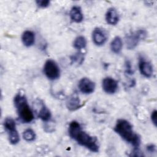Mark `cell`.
Listing matches in <instances>:
<instances>
[{"mask_svg":"<svg viewBox=\"0 0 157 157\" xmlns=\"http://www.w3.org/2000/svg\"><path fill=\"white\" fill-rule=\"evenodd\" d=\"M8 137H9V140L11 144L15 145L18 144L20 141V136L18 133V131L16 129L7 132Z\"/></svg>","mask_w":157,"mask_h":157,"instance_id":"cell-18","label":"cell"},{"mask_svg":"<svg viewBox=\"0 0 157 157\" xmlns=\"http://www.w3.org/2000/svg\"><path fill=\"white\" fill-rule=\"evenodd\" d=\"M80 91L85 94H90L95 90V83L87 77L81 78L78 84Z\"/></svg>","mask_w":157,"mask_h":157,"instance_id":"cell-7","label":"cell"},{"mask_svg":"<svg viewBox=\"0 0 157 157\" xmlns=\"http://www.w3.org/2000/svg\"><path fill=\"white\" fill-rule=\"evenodd\" d=\"M69 15L72 21L75 23H80L83 20V15L79 6H73L70 10Z\"/></svg>","mask_w":157,"mask_h":157,"instance_id":"cell-12","label":"cell"},{"mask_svg":"<svg viewBox=\"0 0 157 157\" xmlns=\"http://www.w3.org/2000/svg\"><path fill=\"white\" fill-rule=\"evenodd\" d=\"M44 73L49 80H55L60 76V69L54 60L48 59L44 66Z\"/></svg>","mask_w":157,"mask_h":157,"instance_id":"cell-5","label":"cell"},{"mask_svg":"<svg viewBox=\"0 0 157 157\" xmlns=\"http://www.w3.org/2000/svg\"><path fill=\"white\" fill-rule=\"evenodd\" d=\"M113 130L124 140L131 144L134 148H139L140 144V137L134 131L132 124L128 121L124 119H118Z\"/></svg>","mask_w":157,"mask_h":157,"instance_id":"cell-2","label":"cell"},{"mask_svg":"<svg viewBox=\"0 0 157 157\" xmlns=\"http://www.w3.org/2000/svg\"><path fill=\"white\" fill-rule=\"evenodd\" d=\"M123 47V42L119 36L115 37L110 43V49L112 52L118 54L121 52Z\"/></svg>","mask_w":157,"mask_h":157,"instance_id":"cell-14","label":"cell"},{"mask_svg":"<svg viewBox=\"0 0 157 157\" xmlns=\"http://www.w3.org/2000/svg\"><path fill=\"white\" fill-rule=\"evenodd\" d=\"M86 40L84 36H79L77 37L74 42H73V47L77 49V50H82L86 47Z\"/></svg>","mask_w":157,"mask_h":157,"instance_id":"cell-16","label":"cell"},{"mask_svg":"<svg viewBox=\"0 0 157 157\" xmlns=\"http://www.w3.org/2000/svg\"><path fill=\"white\" fill-rule=\"evenodd\" d=\"M36 3L40 8H46L50 6V1L48 0H37Z\"/></svg>","mask_w":157,"mask_h":157,"instance_id":"cell-21","label":"cell"},{"mask_svg":"<svg viewBox=\"0 0 157 157\" xmlns=\"http://www.w3.org/2000/svg\"><path fill=\"white\" fill-rule=\"evenodd\" d=\"M105 21L110 25H115L119 21V15L117 10L113 7L109 8L105 13Z\"/></svg>","mask_w":157,"mask_h":157,"instance_id":"cell-10","label":"cell"},{"mask_svg":"<svg viewBox=\"0 0 157 157\" xmlns=\"http://www.w3.org/2000/svg\"><path fill=\"white\" fill-rule=\"evenodd\" d=\"M147 36V33L144 29H138L128 34L125 39L127 48L128 50L134 49L139 43L141 40H144Z\"/></svg>","mask_w":157,"mask_h":157,"instance_id":"cell-4","label":"cell"},{"mask_svg":"<svg viewBox=\"0 0 157 157\" xmlns=\"http://www.w3.org/2000/svg\"><path fill=\"white\" fill-rule=\"evenodd\" d=\"M102 87L105 93L109 94H114L118 88V82L112 77H105L102 80Z\"/></svg>","mask_w":157,"mask_h":157,"instance_id":"cell-6","label":"cell"},{"mask_svg":"<svg viewBox=\"0 0 157 157\" xmlns=\"http://www.w3.org/2000/svg\"><path fill=\"white\" fill-rule=\"evenodd\" d=\"M71 64H74L75 65L78 66L83 63L84 61V55L81 52L76 53L70 57Z\"/></svg>","mask_w":157,"mask_h":157,"instance_id":"cell-17","label":"cell"},{"mask_svg":"<svg viewBox=\"0 0 157 157\" xmlns=\"http://www.w3.org/2000/svg\"><path fill=\"white\" fill-rule=\"evenodd\" d=\"M92 39L97 46L103 45L107 41V35L105 31L101 28H96L92 33Z\"/></svg>","mask_w":157,"mask_h":157,"instance_id":"cell-8","label":"cell"},{"mask_svg":"<svg viewBox=\"0 0 157 157\" xmlns=\"http://www.w3.org/2000/svg\"><path fill=\"white\" fill-rule=\"evenodd\" d=\"M126 72L128 74H132L133 72H132V70L131 63H129V61H127L126 62Z\"/></svg>","mask_w":157,"mask_h":157,"instance_id":"cell-23","label":"cell"},{"mask_svg":"<svg viewBox=\"0 0 157 157\" xmlns=\"http://www.w3.org/2000/svg\"><path fill=\"white\" fill-rule=\"evenodd\" d=\"M23 137L27 142H32L36 139L35 132L32 129H26L23 132Z\"/></svg>","mask_w":157,"mask_h":157,"instance_id":"cell-19","label":"cell"},{"mask_svg":"<svg viewBox=\"0 0 157 157\" xmlns=\"http://www.w3.org/2000/svg\"><path fill=\"white\" fill-rule=\"evenodd\" d=\"M21 40L23 45L27 47L32 46L35 42V34L29 30H26L22 34Z\"/></svg>","mask_w":157,"mask_h":157,"instance_id":"cell-13","label":"cell"},{"mask_svg":"<svg viewBox=\"0 0 157 157\" xmlns=\"http://www.w3.org/2000/svg\"><path fill=\"white\" fill-rule=\"evenodd\" d=\"M68 132L70 137L75 140L78 144L85 147L91 152L97 153L99 151V146L97 138L85 132L77 121H72L71 122Z\"/></svg>","mask_w":157,"mask_h":157,"instance_id":"cell-1","label":"cell"},{"mask_svg":"<svg viewBox=\"0 0 157 157\" xmlns=\"http://www.w3.org/2000/svg\"><path fill=\"white\" fill-rule=\"evenodd\" d=\"M4 126L6 130L7 131H12L16 129V123L14 120L10 117L6 118L4 120Z\"/></svg>","mask_w":157,"mask_h":157,"instance_id":"cell-20","label":"cell"},{"mask_svg":"<svg viewBox=\"0 0 157 157\" xmlns=\"http://www.w3.org/2000/svg\"><path fill=\"white\" fill-rule=\"evenodd\" d=\"M37 117L42 121L47 122L50 120L52 114L50 110L44 104H42L37 112Z\"/></svg>","mask_w":157,"mask_h":157,"instance_id":"cell-15","label":"cell"},{"mask_svg":"<svg viewBox=\"0 0 157 157\" xmlns=\"http://www.w3.org/2000/svg\"><path fill=\"white\" fill-rule=\"evenodd\" d=\"M13 103L18 117L22 122L28 123L33 121L34 118L33 112L24 94L21 93L17 94L14 97Z\"/></svg>","mask_w":157,"mask_h":157,"instance_id":"cell-3","label":"cell"},{"mask_svg":"<svg viewBox=\"0 0 157 157\" xmlns=\"http://www.w3.org/2000/svg\"><path fill=\"white\" fill-rule=\"evenodd\" d=\"M151 120L155 126H156L157 125V111L156 110H154L151 113Z\"/></svg>","mask_w":157,"mask_h":157,"instance_id":"cell-22","label":"cell"},{"mask_svg":"<svg viewBox=\"0 0 157 157\" xmlns=\"http://www.w3.org/2000/svg\"><path fill=\"white\" fill-rule=\"evenodd\" d=\"M66 107L70 111H75L80 109L83 104H81L80 99L77 96H70L66 101Z\"/></svg>","mask_w":157,"mask_h":157,"instance_id":"cell-11","label":"cell"},{"mask_svg":"<svg viewBox=\"0 0 157 157\" xmlns=\"http://www.w3.org/2000/svg\"><path fill=\"white\" fill-rule=\"evenodd\" d=\"M139 68L140 74L146 78H150L153 74V67L151 64L143 58H139Z\"/></svg>","mask_w":157,"mask_h":157,"instance_id":"cell-9","label":"cell"},{"mask_svg":"<svg viewBox=\"0 0 157 157\" xmlns=\"http://www.w3.org/2000/svg\"><path fill=\"white\" fill-rule=\"evenodd\" d=\"M147 150L148 152L150 153H153V152H155V150H156V147L153 145V144H151L148 146L147 147Z\"/></svg>","mask_w":157,"mask_h":157,"instance_id":"cell-24","label":"cell"}]
</instances>
